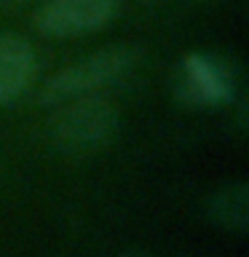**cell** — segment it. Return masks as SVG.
<instances>
[{
	"label": "cell",
	"instance_id": "cell-4",
	"mask_svg": "<svg viewBox=\"0 0 249 257\" xmlns=\"http://www.w3.org/2000/svg\"><path fill=\"white\" fill-rule=\"evenodd\" d=\"M118 0H46L35 11V27L51 38H70L104 27Z\"/></svg>",
	"mask_w": 249,
	"mask_h": 257
},
{
	"label": "cell",
	"instance_id": "cell-1",
	"mask_svg": "<svg viewBox=\"0 0 249 257\" xmlns=\"http://www.w3.org/2000/svg\"><path fill=\"white\" fill-rule=\"evenodd\" d=\"M118 128L115 107L102 96H78L64 102L51 123L54 145L70 156H86L104 148Z\"/></svg>",
	"mask_w": 249,
	"mask_h": 257
},
{
	"label": "cell",
	"instance_id": "cell-5",
	"mask_svg": "<svg viewBox=\"0 0 249 257\" xmlns=\"http://www.w3.org/2000/svg\"><path fill=\"white\" fill-rule=\"evenodd\" d=\"M35 75V51L19 35H0V104L27 91Z\"/></svg>",
	"mask_w": 249,
	"mask_h": 257
},
{
	"label": "cell",
	"instance_id": "cell-6",
	"mask_svg": "<svg viewBox=\"0 0 249 257\" xmlns=\"http://www.w3.org/2000/svg\"><path fill=\"white\" fill-rule=\"evenodd\" d=\"M246 193L249 190L244 182H230L217 190L212 201H209V217H212V222L241 236L246 230V220H249V196Z\"/></svg>",
	"mask_w": 249,
	"mask_h": 257
},
{
	"label": "cell",
	"instance_id": "cell-2",
	"mask_svg": "<svg viewBox=\"0 0 249 257\" xmlns=\"http://www.w3.org/2000/svg\"><path fill=\"white\" fill-rule=\"evenodd\" d=\"M134 59H137L134 51L126 46L102 48V51L56 72L40 91V102L48 104V107H56V104L78 99V96H88L99 91L102 86L123 78L134 67Z\"/></svg>",
	"mask_w": 249,
	"mask_h": 257
},
{
	"label": "cell",
	"instance_id": "cell-3",
	"mask_svg": "<svg viewBox=\"0 0 249 257\" xmlns=\"http://www.w3.org/2000/svg\"><path fill=\"white\" fill-rule=\"evenodd\" d=\"M174 94L185 107H217V104L230 102L233 96V75L228 64L217 62L206 54L185 56L177 67Z\"/></svg>",
	"mask_w": 249,
	"mask_h": 257
},
{
	"label": "cell",
	"instance_id": "cell-7",
	"mask_svg": "<svg viewBox=\"0 0 249 257\" xmlns=\"http://www.w3.org/2000/svg\"><path fill=\"white\" fill-rule=\"evenodd\" d=\"M123 257H150V254H142V252H129V254H123Z\"/></svg>",
	"mask_w": 249,
	"mask_h": 257
}]
</instances>
